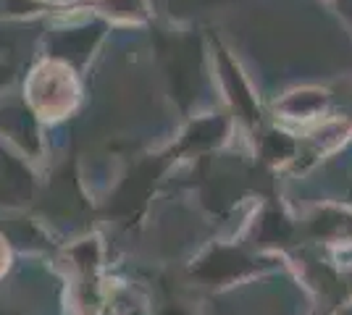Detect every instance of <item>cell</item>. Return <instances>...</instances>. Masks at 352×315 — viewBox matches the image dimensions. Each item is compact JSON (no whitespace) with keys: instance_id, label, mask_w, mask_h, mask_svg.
Returning <instances> with one entry per match:
<instances>
[{"instance_id":"6da1fadb","label":"cell","mask_w":352,"mask_h":315,"mask_svg":"<svg viewBox=\"0 0 352 315\" xmlns=\"http://www.w3.org/2000/svg\"><path fill=\"white\" fill-rule=\"evenodd\" d=\"M30 97L34 108L45 119H58L74 103L72 71L60 63H45L40 66L30 82Z\"/></svg>"}]
</instances>
